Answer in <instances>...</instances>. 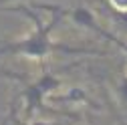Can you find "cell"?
I'll return each mask as SVG.
<instances>
[{"mask_svg":"<svg viewBox=\"0 0 127 125\" xmlns=\"http://www.w3.org/2000/svg\"><path fill=\"white\" fill-rule=\"evenodd\" d=\"M40 8L44 10H51L53 16L49 22H42L36 12H32L26 6H12V8H0V10H14V12H22L24 16H28L30 20L34 22V30L30 34L18 38V40H12L0 46V55H18V57H26V59H34V61H42L46 59L51 53H71V55H89L93 51L89 49H75V46H67V44H61V42H53L51 40V32L55 30V26L67 16V8L63 6H49V4H42Z\"/></svg>","mask_w":127,"mask_h":125,"instance_id":"cell-1","label":"cell"},{"mask_svg":"<svg viewBox=\"0 0 127 125\" xmlns=\"http://www.w3.org/2000/svg\"><path fill=\"white\" fill-rule=\"evenodd\" d=\"M61 89V79L55 77L53 73H44L40 79H36L34 83L26 85L16 99H22L24 101V117H30L34 111H40L42 109V101L46 95H51L53 91Z\"/></svg>","mask_w":127,"mask_h":125,"instance_id":"cell-2","label":"cell"},{"mask_svg":"<svg viewBox=\"0 0 127 125\" xmlns=\"http://www.w3.org/2000/svg\"><path fill=\"white\" fill-rule=\"evenodd\" d=\"M67 16L73 20V24L81 26V28H89V30H93L95 34H99V36H103V38H107V40L113 42L115 34H111L107 28H103L97 20H95L93 12H91L89 8H85V6H77L75 10H69V12H67Z\"/></svg>","mask_w":127,"mask_h":125,"instance_id":"cell-3","label":"cell"},{"mask_svg":"<svg viewBox=\"0 0 127 125\" xmlns=\"http://www.w3.org/2000/svg\"><path fill=\"white\" fill-rule=\"evenodd\" d=\"M117 95H119L121 103L127 107V75L123 77V79L119 81V85H117Z\"/></svg>","mask_w":127,"mask_h":125,"instance_id":"cell-4","label":"cell"},{"mask_svg":"<svg viewBox=\"0 0 127 125\" xmlns=\"http://www.w3.org/2000/svg\"><path fill=\"white\" fill-rule=\"evenodd\" d=\"M26 125H65V123H59V121H30Z\"/></svg>","mask_w":127,"mask_h":125,"instance_id":"cell-5","label":"cell"},{"mask_svg":"<svg viewBox=\"0 0 127 125\" xmlns=\"http://www.w3.org/2000/svg\"><path fill=\"white\" fill-rule=\"evenodd\" d=\"M113 42H115V44L119 46V49H121V51H123V53L127 55V42H123V40H121L119 36H115V38H113Z\"/></svg>","mask_w":127,"mask_h":125,"instance_id":"cell-6","label":"cell"}]
</instances>
